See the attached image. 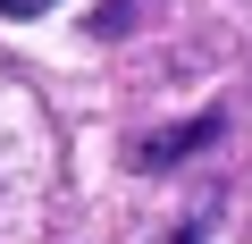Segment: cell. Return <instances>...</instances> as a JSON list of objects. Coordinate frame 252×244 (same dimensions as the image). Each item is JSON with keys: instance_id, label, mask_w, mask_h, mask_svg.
I'll return each instance as SVG.
<instances>
[{"instance_id": "1", "label": "cell", "mask_w": 252, "mask_h": 244, "mask_svg": "<svg viewBox=\"0 0 252 244\" xmlns=\"http://www.w3.org/2000/svg\"><path fill=\"white\" fill-rule=\"evenodd\" d=\"M193 143H219V109H202V118H185V127H160V135H143L135 152H126V160H135V169H177Z\"/></svg>"}, {"instance_id": "3", "label": "cell", "mask_w": 252, "mask_h": 244, "mask_svg": "<svg viewBox=\"0 0 252 244\" xmlns=\"http://www.w3.org/2000/svg\"><path fill=\"white\" fill-rule=\"evenodd\" d=\"M152 244H202V227L185 219V227H168V236H152Z\"/></svg>"}, {"instance_id": "2", "label": "cell", "mask_w": 252, "mask_h": 244, "mask_svg": "<svg viewBox=\"0 0 252 244\" xmlns=\"http://www.w3.org/2000/svg\"><path fill=\"white\" fill-rule=\"evenodd\" d=\"M51 9H59V0H0V17H17V26L26 17H51Z\"/></svg>"}]
</instances>
